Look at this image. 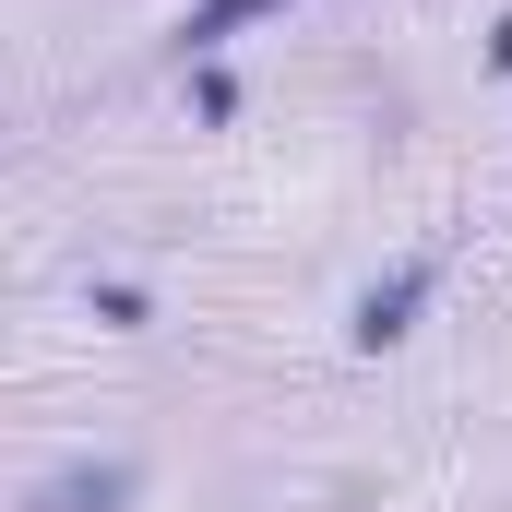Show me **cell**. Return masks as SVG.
<instances>
[{"label": "cell", "instance_id": "obj_4", "mask_svg": "<svg viewBox=\"0 0 512 512\" xmlns=\"http://www.w3.org/2000/svg\"><path fill=\"white\" fill-rule=\"evenodd\" d=\"M84 322H96V334H155V286H143V274H84Z\"/></svg>", "mask_w": 512, "mask_h": 512}, {"label": "cell", "instance_id": "obj_2", "mask_svg": "<svg viewBox=\"0 0 512 512\" xmlns=\"http://www.w3.org/2000/svg\"><path fill=\"white\" fill-rule=\"evenodd\" d=\"M143 453H60L48 477H24V501L12 512H143Z\"/></svg>", "mask_w": 512, "mask_h": 512}, {"label": "cell", "instance_id": "obj_1", "mask_svg": "<svg viewBox=\"0 0 512 512\" xmlns=\"http://www.w3.org/2000/svg\"><path fill=\"white\" fill-rule=\"evenodd\" d=\"M441 310V251L417 239V251H393L358 298H346V358H393V346H417V322Z\"/></svg>", "mask_w": 512, "mask_h": 512}, {"label": "cell", "instance_id": "obj_3", "mask_svg": "<svg viewBox=\"0 0 512 512\" xmlns=\"http://www.w3.org/2000/svg\"><path fill=\"white\" fill-rule=\"evenodd\" d=\"M298 0H179V24H167V60H227L251 24H286Z\"/></svg>", "mask_w": 512, "mask_h": 512}, {"label": "cell", "instance_id": "obj_5", "mask_svg": "<svg viewBox=\"0 0 512 512\" xmlns=\"http://www.w3.org/2000/svg\"><path fill=\"white\" fill-rule=\"evenodd\" d=\"M179 108H191V120H203V131H227V120H239V108H251V84H239L227 60H179Z\"/></svg>", "mask_w": 512, "mask_h": 512}, {"label": "cell", "instance_id": "obj_6", "mask_svg": "<svg viewBox=\"0 0 512 512\" xmlns=\"http://www.w3.org/2000/svg\"><path fill=\"white\" fill-rule=\"evenodd\" d=\"M477 72H489V84H512V0L477 24Z\"/></svg>", "mask_w": 512, "mask_h": 512}]
</instances>
